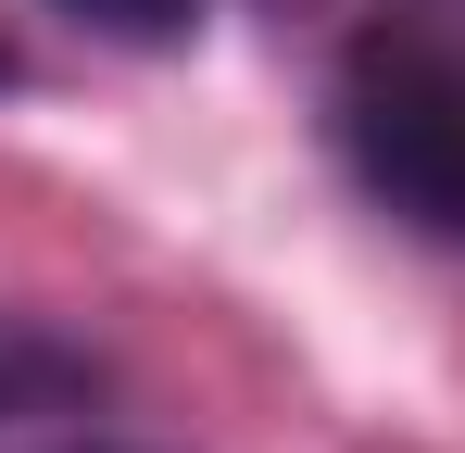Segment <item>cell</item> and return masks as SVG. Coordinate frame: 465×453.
<instances>
[{
	"label": "cell",
	"mask_w": 465,
	"mask_h": 453,
	"mask_svg": "<svg viewBox=\"0 0 465 453\" xmlns=\"http://www.w3.org/2000/svg\"><path fill=\"white\" fill-rule=\"evenodd\" d=\"M340 151L402 226L465 239V51L428 25H365L340 51Z\"/></svg>",
	"instance_id": "1"
},
{
	"label": "cell",
	"mask_w": 465,
	"mask_h": 453,
	"mask_svg": "<svg viewBox=\"0 0 465 453\" xmlns=\"http://www.w3.org/2000/svg\"><path fill=\"white\" fill-rule=\"evenodd\" d=\"M88 390H101V366H88L64 327L0 315V441H13V428H38V416H76Z\"/></svg>",
	"instance_id": "2"
},
{
	"label": "cell",
	"mask_w": 465,
	"mask_h": 453,
	"mask_svg": "<svg viewBox=\"0 0 465 453\" xmlns=\"http://www.w3.org/2000/svg\"><path fill=\"white\" fill-rule=\"evenodd\" d=\"M51 13H76L88 38H114V51H176L202 25V0H51Z\"/></svg>",
	"instance_id": "3"
},
{
	"label": "cell",
	"mask_w": 465,
	"mask_h": 453,
	"mask_svg": "<svg viewBox=\"0 0 465 453\" xmlns=\"http://www.w3.org/2000/svg\"><path fill=\"white\" fill-rule=\"evenodd\" d=\"M38 453H152V441H38Z\"/></svg>",
	"instance_id": "4"
},
{
	"label": "cell",
	"mask_w": 465,
	"mask_h": 453,
	"mask_svg": "<svg viewBox=\"0 0 465 453\" xmlns=\"http://www.w3.org/2000/svg\"><path fill=\"white\" fill-rule=\"evenodd\" d=\"M0 88H13V51H0Z\"/></svg>",
	"instance_id": "5"
}]
</instances>
